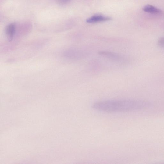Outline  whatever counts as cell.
Segmentation results:
<instances>
[{
  "label": "cell",
  "instance_id": "cell-5",
  "mask_svg": "<svg viewBox=\"0 0 164 164\" xmlns=\"http://www.w3.org/2000/svg\"><path fill=\"white\" fill-rule=\"evenodd\" d=\"M158 43L160 47L164 48V37L160 38Z\"/></svg>",
  "mask_w": 164,
  "mask_h": 164
},
{
  "label": "cell",
  "instance_id": "cell-4",
  "mask_svg": "<svg viewBox=\"0 0 164 164\" xmlns=\"http://www.w3.org/2000/svg\"><path fill=\"white\" fill-rule=\"evenodd\" d=\"M15 32V26L13 24H10L6 29V34L8 40L10 41L12 39Z\"/></svg>",
  "mask_w": 164,
  "mask_h": 164
},
{
  "label": "cell",
  "instance_id": "cell-3",
  "mask_svg": "<svg viewBox=\"0 0 164 164\" xmlns=\"http://www.w3.org/2000/svg\"><path fill=\"white\" fill-rule=\"evenodd\" d=\"M143 10L145 12L153 14H159L162 12L161 10L152 5H149L144 6L143 8Z\"/></svg>",
  "mask_w": 164,
  "mask_h": 164
},
{
  "label": "cell",
  "instance_id": "cell-6",
  "mask_svg": "<svg viewBox=\"0 0 164 164\" xmlns=\"http://www.w3.org/2000/svg\"><path fill=\"white\" fill-rule=\"evenodd\" d=\"M70 0H60L59 3L62 4H65L68 2Z\"/></svg>",
  "mask_w": 164,
  "mask_h": 164
},
{
  "label": "cell",
  "instance_id": "cell-2",
  "mask_svg": "<svg viewBox=\"0 0 164 164\" xmlns=\"http://www.w3.org/2000/svg\"><path fill=\"white\" fill-rule=\"evenodd\" d=\"M111 20V18L110 17H104L101 15H96L88 19L86 21L89 23H94L98 22L108 21Z\"/></svg>",
  "mask_w": 164,
  "mask_h": 164
},
{
  "label": "cell",
  "instance_id": "cell-1",
  "mask_svg": "<svg viewBox=\"0 0 164 164\" xmlns=\"http://www.w3.org/2000/svg\"><path fill=\"white\" fill-rule=\"evenodd\" d=\"M150 105L148 103L136 100H106L94 103L92 108L105 112H123L146 108Z\"/></svg>",
  "mask_w": 164,
  "mask_h": 164
}]
</instances>
